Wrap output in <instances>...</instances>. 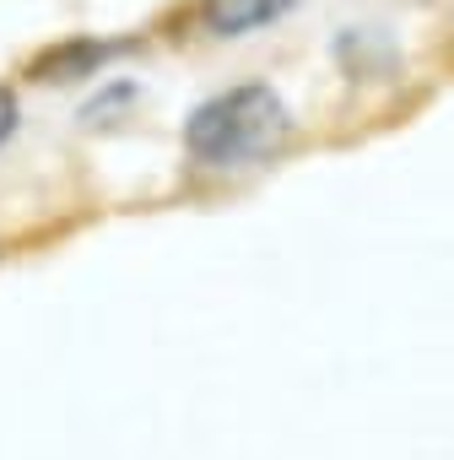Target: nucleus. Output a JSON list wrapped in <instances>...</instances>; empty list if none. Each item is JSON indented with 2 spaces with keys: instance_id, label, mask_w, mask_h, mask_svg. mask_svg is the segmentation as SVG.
Here are the masks:
<instances>
[{
  "instance_id": "f257e3e1",
  "label": "nucleus",
  "mask_w": 454,
  "mask_h": 460,
  "mask_svg": "<svg viewBox=\"0 0 454 460\" xmlns=\"http://www.w3.org/2000/svg\"><path fill=\"white\" fill-rule=\"evenodd\" d=\"M287 130H292L287 103L271 87H233L189 114L184 146H189V157L227 168V163H249V157L276 152L287 141Z\"/></svg>"
},
{
  "instance_id": "f03ea898",
  "label": "nucleus",
  "mask_w": 454,
  "mask_h": 460,
  "mask_svg": "<svg viewBox=\"0 0 454 460\" xmlns=\"http://www.w3.org/2000/svg\"><path fill=\"white\" fill-rule=\"evenodd\" d=\"M298 0H200V28L211 39H239L249 28L276 22L282 12H292Z\"/></svg>"
},
{
  "instance_id": "7ed1b4c3",
  "label": "nucleus",
  "mask_w": 454,
  "mask_h": 460,
  "mask_svg": "<svg viewBox=\"0 0 454 460\" xmlns=\"http://www.w3.org/2000/svg\"><path fill=\"white\" fill-rule=\"evenodd\" d=\"M109 55H119V44H98V39H82V44H65V49H55V55H44L39 66H33V76H44V82H82V76H92Z\"/></svg>"
},
{
  "instance_id": "20e7f679",
  "label": "nucleus",
  "mask_w": 454,
  "mask_h": 460,
  "mask_svg": "<svg viewBox=\"0 0 454 460\" xmlns=\"http://www.w3.org/2000/svg\"><path fill=\"white\" fill-rule=\"evenodd\" d=\"M12 130H17V93L0 87V141H6Z\"/></svg>"
}]
</instances>
